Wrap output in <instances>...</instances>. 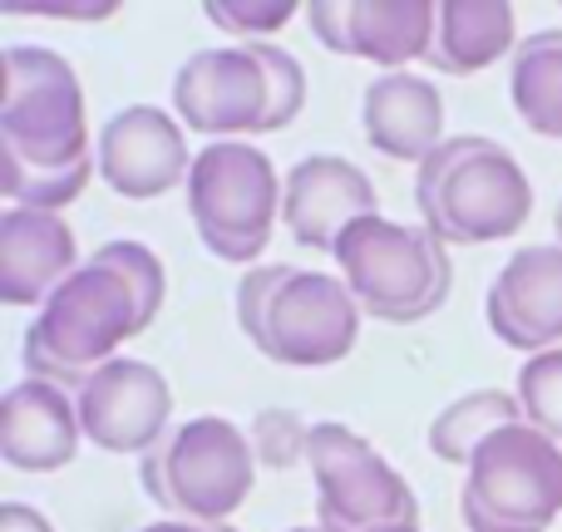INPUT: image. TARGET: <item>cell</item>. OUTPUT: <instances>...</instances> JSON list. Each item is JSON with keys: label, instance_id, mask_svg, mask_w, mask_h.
<instances>
[{"label": "cell", "instance_id": "obj_1", "mask_svg": "<svg viewBox=\"0 0 562 532\" xmlns=\"http://www.w3.org/2000/svg\"><path fill=\"white\" fill-rule=\"evenodd\" d=\"M85 84L55 49L10 45L0 55V193L10 207L59 213L94 178Z\"/></svg>", "mask_w": 562, "mask_h": 532}, {"label": "cell", "instance_id": "obj_2", "mask_svg": "<svg viewBox=\"0 0 562 532\" xmlns=\"http://www.w3.org/2000/svg\"><path fill=\"white\" fill-rule=\"evenodd\" d=\"M415 207L439 242H504L533 217V183L504 144L484 134H454L419 163Z\"/></svg>", "mask_w": 562, "mask_h": 532}, {"label": "cell", "instance_id": "obj_3", "mask_svg": "<svg viewBox=\"0 0 562 532\" xmlns=\"http://www.w3.org/2000/svg\"><path fill=\"white\" fill-rule=\"evenodd\" d=\"M360 301L326 271L306 267H252L237 286V320L247 340L277 365H336L360 340Z\"/></svg>", "mask_w": 562, "mask_h": 532}, {"label": "cell", "instance_id": "obj_4", "mask_svg": "<svg viewBox=\"0 0 562 532\" xmlns=\"http://www.w3.org/2000/svg\"><path fill=\"white\" fill-rule=\"evenodd\" d=\"M138 336V306L124 276L99 267L89 257L59 291L40 306V316L25 330V370L30 380H49V385H79L94 375L99 365L119 360V346Z\"/></svg>", "mask_w": 562, "mask_h": 532}, {"label": "cell", "instance_id": "obj_5", "mask_svg": "<svg viewBox=\"0 0 562 532\" xmlns=\"http://www.w3.org/2000/svg\"><path fill=\"white\" fill-rule=\"evenodd\" d=\"M336 267L360 310L390 326H409V320L435 316L449 301L454 286V267H449V247L429 233L425 223H390V217H360L346 237L336 242Z\"/></svg>", "mask_w": 562, "mask_h": 532}, {"label": "cell", "instance_id": "obj_6", "mask_svg": "<svg viewBox=\"0 0 562 532\" xmlns=\"http://www.w3.org/2000/svg\"><path fill=\"white\" fill-rule=\"evenodd\" d=\"M257 484V449L252 434L233 419H188L158 449L144 454V488L164 513L183 523L217 528L247 503Z\"/></svg>", "mask_w": 562, "mask_h": 532}, {"label": "cell", "instance_id": "obj_7", "mask_svg": "<svg viewBox=\"0 0 562 532\" xmlns=\"http://www.w3.org/2000/svg\"><path fill=\"white\" fill-rule=\"evenodd\" d=\"M459 513L469 532H548L562 513V444L508 425L469 459Z\"/></svg>", "mask_w": 562, "mask_h": 532}, {"label": "cell", "instance_id": "obj_8", "mask_svg": "<svg viewBox=\"0 0 562 532\" xmlns=\"http://www.w3.org/2000/svg\"><path fill=\"white\" fill-rule=\"evenodd\" d=\"M277 168L262 148L227 138V144H207L193 158L188 173V213H193L198 237L207 252L223 262H257L272 242V227L281 213Z\"/></svg>", "mask_w": 562, "mask_h": 532}, {"label": "cell", "instance_id": "obj_9", "mask_svg": "<svg viewBox=\"0 0 562 532\" xmlns=\"http://www.w3.org/2000/svg\"><path fill=\"white\" fill-rule=\"evenodd\" d=\"M306 464L316 478V508L326 532H375L419 518L415 488L350 425H336V419L311 425Z\"/></svg>", "mask_w": 562, "mask_h": 532}, {"label": "cell", "instance_id": "obj_10", "mask_svg": "<svg viewBox=\"0 0 562 532\" xmlns=\"http://www.w3.org/2000/svg\"><path fill=\"white\" fill-rule=\"evenodd\" d=\"M79 425L85 439L99 444L104 454H148L158 449L173 429V389L148 360H109L79 389Z\"/></svg>", "mask_w": 562, "mask_h": 532}, {"label": "cell", "instance_id": "obj_11", "mask_svg": "<svg viewBox=\"0 0 562 532\" xmlns=\"http://www.w3.org/2000/svg\"><path fill=\"white\" fill-rule=\"evenodd\" d=\"M173 104L183 124H193L198 134H217V144L243 134H267L272 94H267L262 59L247 45L198 49L183 59L173 79Z\"/></svg>", "mask_w": 562, "mask_h": 532}, {"label": "cell", "instance_id": "obj_12", "mask_svg": "<svg viewBox=\"0 0 562 532\" xmlns=\"http://www.w3.org/2000/svg\"><path fill=\"white\" fill-rule=\"evenodd\" d=\"M99 178L128 203H148V197L168 193V188L188 183L193 173V154L178 128L173 114L158 104H128L99 134Z\"/></svg>", "mask_w": 562, "mask_h": 532}, {"label": "cell", "instance_id": "obj_13", "mask_svg": "<svg viewBox=\"0 0 562 532\" xmlns=\"http://www.w3.org/2000/svg\"><path fill=\"white\" fill-rule=\"evenodd\" d=\"M380 197L375 183L360 173L350 158L336 154H311L286 173V193H281V223L311 252H336V242L360 223L375 217Z\"/></svg>", "mask_w": 562, "mask_h": 532}, {"label": "cell", "instance_id": "obj_14", "mask_svg": "<svg viewBox=\"0 0 562 532\" xmlns=\"http://www.w3.org/2000/svg\"><path fill=\"white\" fill-rule=\"evenodd\" d=\"M488 326L504 346L543 355L562 346V247H518L488 286Z\"/></svg>", "mask_w": 562, "mask_h": 532}, {"label": "cell", "instance_id": "obj_15", "mask_svg": "<svg viewBox=\"0 0 562 532\" xmlns=\"http://www.w3.org/2000/svg\"><path fill=\"white\" fill-rule=\"evenodd\" d=\"M79 405L49 380H20L0 399V459L20 474H55L79 454Z\"/></svg>", "mask_w": 562, "mask_h": 532}, {"label": "cell", "instance_id": "obj_16", "mask_svg": "<svg viewBox=\"0 0 562 532\" xmlns=\"http://www.w3.org/2000/svg\"><path fill=\"white\" fill-rule=\"evenodd\" d=\"M79 271L75 233L59 213L5 207L0 213V301L5 306H45Z\"/></svg>", "mask_w": 562, "mask_h": 532}, {"label": "cell", "instance_id": "obj_17", "mask_svg": "<svg viewBox=\"0 0 562 532\" xmlns=\"http://www.w3.org/2000/svg\"><path fill=\"white\" fill-rule=\"evenodd\" d=\"M360 124H366L375 154L395 158V163H425L445 144V94L435 79L390 69L366 84Z\"/></svg>", "mask_w": 562, "mask_h": 532}, {"label": "cell", "instance_id": "obj_18", "mask_svg": "<svg viewBox=\"0 0 562 532\" xmlns=\"http://www.w3.org/2000/svg\"><path fill=\"white\" fill-rule=\"evenodd\" d=\"M518 20L514 5L498 0H449L439 5L435 20V45H429V65L439 75H474V69L498 65L504 55L518 49Z\"/></svg>", "mask_w": 562, "mask_h": 532}, {"label": "cell", "instance_id": "obj_19", "mask_svg": "<svg viewBox=\"0 0 562 532\" xmlns=\"http://www.w3.org/2000/svg\"><path fill=\"white\" fill-rule=\"evenodd\" d=\"M439 5L425 0H370V5H346V55L370 59V65L405 69L409 59H425L435 45Z\"/></svg>", "mask_w": 562, "mask_h": 532}, {"label": "cell", "instance_id": "obj_20", "mask_svg": "<svg viewBox=\"0 0 562 532\" xmlns=\"http://www.w3.org/2000/svg\"><path fill=\"white\" fill-rule=\"evenodd\" d=\"M508 94L533 134L562 138V30H538V35L518 39Z\"/></svg>", "mask_w": 562, "mask_h": 532}, {"label": "cell", "instance_id": "obj_21", "mask_svg": "<svg viewBox=\"0 0 562 532\" xmlns=\"http://www.w3.org/2000/svg\"><path fill=\"white\" fill-rule=\"evenodd\" d=\"M508 425H524V405L508 389H469L459 395L445 415H435L429 425V454L445 464H464Z\"/></svg>", "mask_w": 562, "mask_h": 532}, {"label": "cell", "instance_id": "obj_22", "mask_svg": "<svg viewBox=\"0 0 562 532\" xmlns=\"http://www.w3.org/2000/svg\"><path fill=\"white\" fill-rule=\"evenodd\" d=\"M99 267L119 271L124 276V286L134 291V306H138V330H148L158 320V310H164V296H168V271L158 262V252H148L144 242H134V237H114V242H104L94 252Z\"/></svg>", "mask_w": 562, "mask_h": 532}, {"label": "cell", "instance_id": "obj_23", "mask_svg": "<svg viewBox=\"0 0 562 532\" xmlns=\"http://www.w3.org/2000/svg\"><path fill=\"white\" fill-rule=\"evenodd\" d=\"M518 405H524V419L538 434L562 444V346L524 360V370H518Z\"/></svg>", "mask_w": 562, "mask_h": 532}, {"label": "cell", "instance_id": "obj_24", "mask_svg": "<svg viewBox=\"0 0 562 532\" xmlns=\"http://www.w3.org/2000/svg\"><path fill=\"white\" fill-rule=\"evenodd\" d=\"M247 49L262 59L267 94H272V109H267V134H277V128H286L291 118L301 114V104H306V69H301V59L291 55V49L267 45V39H252Z\"/></svg>", "mask_w": 562, "mask_h": 532}, {"label": "cell", "instance_id": "obj_25", "mask_svg": "<svg viewBox=\"0 0 562 532\" xmlns=\"http://www.w3.org/2000/svg\"><path fill=\"white\" fill-rule=\"evenodd\" d=\"M252 449H257L262 464L291 468L296 459H306L311 425H301L291 409H267V415H257V425H252Z\"/></svg>", "mask_w": 562, "mask_h": 532}, {"label": "cell", "instance_id": "obj_26", "mask_svg": "<svg viewBox=\"0 0 562 532\" xmlns=\"http://www.w3.org/2000/svg\"><path fill=\"white\" fill-rule=\"evenodd\" d=\"M291 15H296V5H291V0H247V5H227V0H217V5H207V20H213L217 30L243 35L247 45H252V39L277 35Z\"/></svg>", "mask_w": 562, "mask_h": 532}, {"label": "cell", "instance_id": "obj_27", "mask_svg": "<svg viewBox=\"0 0 562 532\" xmlns=\"http://www.w3.org/2000/svg\"><path fill=\"white\" fill-rule=\"evenodd\" d=\"M5 15H40V20H109L114 15V5H25V0H15V5H5Z\"/></svg>", "mask_w": 562, "mask_h": 532}, {"label": "cell", "instance_id": "obj_28", "mask_svg": "<svg viewBox=\"0 0 562 532\" xmlns=\"http://www.w3.org/2000/svg\"><path fill=\"white\" fill-rule=\"evenodd\" d=\"M0 532H55V528L30 503H0Z\"/></svg>", "mask_w": 562, "mask_h": 532}, {"label": "cell", "instance_id": "obj_29", "mask_svg": "<svg viewBox=\"0 0 562 532\" xmlns=\"http://www.w3.org/2000/svg\"><path fill=\"white\" fill-rule=\"evenodd\" d=\"M144 532H213V528H203V523H183V518H164V523H154V528H144Z\"/></svg>", "mask_w": 562, "mask_h": 532}, {"label": "cell", "instance_id": "obj_30", "mask_svg": "<svg viewBox=\"0 0 562 532\" xmlns=\"http://www.w3.org/2000/svg\"><path fill=\"white\" fill-rule=\"evenodd\" d=\"M375 532H419V523H395V528H375Z\"/></svg>", "mask_w": 562, "mask_h": 532}, {"label": "cell", "instance_id": "obj_31", "mask_svg": "<svg viewBox=\"0 0 562 532\" xmlns=\"http://www.w3.org/2000/svg\"><path fill=\"white\" fill-rule=\"evenodd\" d=\"M558 247H562V203H558Z\"/></svg>", "mask_w": 562, "mask_h": 532}, {"label": "cell", "instance_id": "obj_32", "mask_svg": "<svg viewBox=\"0 0 562 532\" xmlns=\"http://www.w3.org/2000/svg\"><path fill=\"white\" fill-rule=\"evenodd\" d=\"M291 532H326V528H291Z\"/></svg>", "mask_w": 562, "mask_h": 532}]
</instances>
